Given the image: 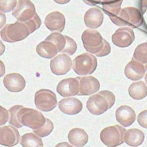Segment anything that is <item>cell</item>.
<instances>
[{"label":"cell","instance_id":"cell-30","mask_svg":"<svg viewBox=\"0 0 147 147\" xmlns=\"http://www.w3.org/2000/svg\"><path fill=\"white\" fill-rule=\"evenodd\" d=\"M54 129V125L53 122L48 119H46V123L42 127L33 129L32 131L38 136L40 138L47 136L51 134Z\"/></svg>","mask_w":147,"mask_h":147},{"label":"cell","instance_id":"cell-37","mask_svg":"<svg viewBox=\"0 0 147 147\" xmlns=\"http://www.w3.org/2000/svg\"><path fill=\"white\" fill-rule=\"evenodd\" d=\"M55 2L60 5H64L68 3L71 0H53Z\"/></svg>","mask_w":147,"mask_h":147},{"label":"cell","instance_id":"cell-27","mask_svg":"<svg viewBox=\"0 0 147 147\" xmlns=\"http://www.w3.org/2000/svg\"><path fill=\"white\" fill-rule=\"evenodd\" d=\"M20 143L24 147H43L41 138L33 133H26L22 136Z\"/></svg>","mask_w":147,"mask_h":147},{"label":"cell","instance_id":"cell-26","mask_svg":"<svg viewBox=\"0 0 147 147\" xmlns=\"http://www.w3.org/2000/svg\"><path fill=\"white\" fill-rule=\"evenodd\" d=\"M123 0H102V8L104 12L109 17L116 16L121 11V5Z\"/></svg>","mask_w":147,"mask_h":147},{"label":"cell","instance_id":"cell-13","mask_svg":"<svg viewBox=\"0 0 147 147\" xmlns=\"http://www.w3.org/2000/svg\"><path fill=\"white\" fill-rule=\"evenodd\" d=\"M56 90L62 97L78 95L79 92V81L77 78L63 79L57 85Z\"/></svg>","mask_w":147,"mask_h":147},{"label":"cell","instance_id":"cell-21","mask_svg":"<svg viewBox=\"0 0 147 147\" xmlns=\"http://www.w3.org/2000/svg\"><path fill=\"white\" fill-rule=\"evenodd\" d=\"M103 14L101 10L96 7L88 10L84 17V21L87 27L90 29H97L103 21Z\"/></svg>","mask_w":147,"mask_h":147},{"label":"cell","instance_id":"cell-1","mask_svg":"<svg viewBox=\"0 0 147 147\" xmlns=\"http://www.w3.org/2000/svg\"><path fill=\"white\" fill-rule=\"evenodd\" d=\"M82 38L86 51L97 57L106 56L111 52L109 43L96 30H86L83 33Z\"/></svg>","mask_w":147,"mask_h":147},{"label":"cell","instance_id":"cell-29","mask_svg":"<svg viewBox=\"0 0 147 147\" xmlns=\"http://www.w3.org/2000/svg\"><path fill=\"white\" fill-rule=\"evenodd\" d=\"M23 107V106L21 105H15L11 107L8 110L9 112V123L18 129L24 126L19 122L18 118L19 111Z\"/></svg>","mask_w":147,"mask_h":147},{"label":"cell","instance_id":"cell-22","mask_svg":"<svg viewBox=\"0 0 147 147\" xmlns=\"http://www.w3.org/2000/svg\"><path fill=\"white\" fill-rule=\"evenodd\" d=\"M88 138L87 132L80 128L72 129L69 131L68 135L69 142L75 147H84L88 143Z\"/></svg>","mask_w":147,"mask_h":147},{"label":"cell","instance_id":"cell-38","mask_svg":"<svg viewBox=\"0 0 147 147\" xmlns=\"http://www.w3.org/2000/svg\"><path fill=\"white\" fill-rule=\"evenodd\" d=\"M144 79H145V82H146V84L147 85V73L146 74V75H145Z\"/></svg>","mask_w":147,"mask_h":147},{"label":"cell","instance_id":"cell-19","mask_svg":"<svg viewBox=\"0 0 147 147\" xmlns=\"http://www.w3.org/2000/svg\"><path fill=\"white\" fill-rule=\"evenodd\" d=\"M146 71L143 64L132 59L125 67V74L130 80L136 81L141 80L144 77Z\"/></svg>","mask_w":147,"mask_h":147},{"label":"cell","instance_id":"cell-34","mask_svg":"<svg viewBox=\"0 0 147 147\" xmlns=\"http://www.w3.org/2000/svg\"><path fill=\"white\" fill-rule=\"evenodd\" d=\"M1 124L0 125H4L9 119V111L1 106Z\"/></svg>","mask_w":147,"mask_h":147},{"label":"cell","instance_id":"cell-16","mask_svg":"<svg viewBox=\"0 0 147 147\" xmlns=\"http://www.w3.org/2000/svg\"><path fill=\"white\" fill-rule=\"evenodd\" d=\"M58 107L63 113L69 115H76L82 111L83 104L82 102L75 97H67L61 99Z\"/></svg>","mask_w":147,"mask_h":147},{"label":"cell","instance_id":"cell-9","mask_svg":"<svg viewBox=\"0 0 147 147\" xmlns=\"http://www.w3.org/2000/svg\"><path fill=\"white\" fill-rule=\"evenodd\" d=\"M55 94L46 89L37 91L35 95V104L37 109L42 112H49L55 108L57 105Z\"/></svg>","mask_w":147,"mask_h":147},{"label":"cell","instance_id":"cell-31","mask_svg":"<svg viewBox=\"0 0 147 147\" xmlns=\"http://www.w3.org/2000/svg\"><path fill=\"white\" fill-rule=\"evenodd\" d=\"M24 24L26 26L29 30L30 34H31L40 28L41 25L42 21L36 13L32 19Z\"/></svg>","mask_w":147,"mask_h":147},{"label":"cell","instance_id":"cell-39","mask_svg":"<svg viewBox=\"0 0 147 147\" xmlns=\"http://www.w3.org/2000/svg\"></svg>","mask_w":147,"mask_h":147},{"label":"cell","instance_id":"cell-10","mask_svg":"<svg viewBox=\"0 0 147 147\" xmlns=\"http://www.w3.org/2000/svg\"><path fill=\"white\" fill-rule=\"evenodd\" d=\"M36 13L35 6L30 0H19L12 15L18 21L24 23L32 19Z\"/></svg>","mask_w":147,"mask_h":147},{"label":"cell","instance_id":"cell-32","mask_svg":"<svg viewBox=\"0 0 147 147\" xmlns=\"http://www.w3.org/2000/svg\"><path fill=\"white\" fill-rule=\"evenodd\" d=\"M17 0H0V10L4 13L11 11L17 6Z\"/></svg>","mask_w":147,"mask_h":147},{"label":"cell","instance_id":"cell-12","mask_svg":"<svg viewBox=\"0 0 147 147\" xmlns=\"http://www.w3.org/2000/svg\"><path fill=\"white\" fill-rule=\"evenodd\" d=\"M15 127L8 125L0 128V144L1 145L13 147L19 143L21 139L20 134Z\"/></svg>","mask_w":147,"mask_h":147},{"label":"cell","instance_id":"cell-7","mask_svg":"<svg viewBox=\"0 0 147 147\" xmlns=\"http://www.w3.org/2000/svg\"><path fill=\"white\" fill-rule=\"evenodd\" d=\"M126 131L125 128L119 125L109 126L102 131L100 138L102 143L108 147H117L124 142Z\"/></svg>","mask_w":147,"mask_h":147},{"label":"cell","instance_id":"cell-14","mask_svg":"<svg viewBox=\"0 0 147 147\" xmlns=\"http://www.w3.org/2000/svg\"><path fill=\"white\" fill-rule=\"evenodd\" d=\"M79 82L78 96H89L99 91L100 84L98 80L91 76L76 77Z\"/></svg>","mask_w":147,"mask_h":147},{"label":"cell","instance_id":"cell-8","mask_svg":"<svg viewBox=\"0 0 147 147\" xmlns=\"http://www.w3.org/2000/svg\"><path fill=\"white\" fill-rule=\"evenodd\" d=\"M46 40L51 41L55 44L58 53L72 55L77 49L76 43L72 38L58 32L51 33Z\"/></svg>","mask_w":147,"mask_h":147},{"label":"cell","instance_id":"cell-36","mask_svg":"<svg viewBox=\"0 0 147 147\" xmlns=\"http://www.w3.org/2000/svg\"><path fill=\"white\" fill-rule=\"evenodd\" d=\"M147 7V0H142V12L143 14L144 13Z\"/></svg>","mask_w":147,"mask_h":147},{"label":"cell","instance_id":"cell-6","mask_svg":"<svg viewBox=\"0 0 147 147\" xmlns=\"http://www.w3.org/2000/svg\"><path fill=\"white\" fill-rule=\"evenodd\" d=\"M97 65L96 57L89 53H85L73 60L72 68L78 75L86 76L94 73Z\"/></svg>","mask_w":147,"mask_h":147},{"label":"cell","instance_id":"cell-24","mask_svg":"<svg viewBox=\"0 0 147 147\" xmlns=\"http://www.w3.org/2000/svg\"><path fill=\"white\" fill-rule=\"evenodd\" d=\"M144 139V133L138 129H130L125 132V142L129 146H139L143 142Z\"/></svg>","mask_w":147,"mask_h":147},{"label":"cell","instance_id":"cell-5","mask_svg":"<svg viewBox=\"0 0 147 147\" xmlns=\"http://www.w3.org/2000/svg\"><path fill=\"white\" fill-rule=\"evenodd\" d=\"M18 118L24 126H27L32 129L42 127L46 122V118L40 112L24 107L19 111Z\"/></svg>","mask_w":147,"mask_h":147},{"label":"cell","instance_id":"cell-2","mask_svg":"<svg viewBox=\"0 0 147 147\" xmlns=\"http://www.w3.org/2000/svg\"><path fill=\"white\" fill-rule=\"evenodd\" d=\"M114 94L107 90H102L91 96L87 102V108L89 111L94 115L103 114L111 108L115 102Z\"/></svg>","mask_w":147,"mask_h":147},{"label":"cell","instance_id":"cell-18","mask_svg":"<svg viewBox=\"0 0 147 147\" xmlns=\"http://www.w3.org/2000/svg\"><path fill=\"white\" fill-rule=\"evenodd\" d=\"M44 24L52 32H61L65 28V19L61 13L53 12L46 17Z\"/></svg>","mask_w":147,"mask_h":147},{"label":"cell","instance_id":"cell-28","mask_svg":"<svg viewBox=\"0 0 147 147\" xmlns=\"http://www.w3.org/2000/svg\"><path fill=\"white\" fill-rule=\"evenodd\" d=\"M132 59L143 64L147 71V42L137 47Z\"/></svg>","mask_w":147,"mask_h":147},{"label":"cell","instance_id":"cell-23","mask_svg":"<svg viewBox=\"0 0 147 147\" xmlns=\"http://www.w3.org/2000/svg\"><path fill=\"white\" fill-rule=\"evenodd\" d=\"M36 51L41 57L47 59H52L58 53L55 44L53 42L46 40L37 45Z\"/></svg>","mask_w":147,"mask_h":147},{"label":"cell","instance_id":"cell-11","mask_svg":"<svg viewBox=\"0 0 147 147\" xmlns=\"http://www.w3.org/2000/svg\"><path fill=\"white\" fill-rule=\"evenodd\" d=\"M73 63L71 58L67 55L60 54L52 59L50 61V68L56 76L66 74L71 68Z\"/></svg>","mask_w":147,"mask_h":147},{"label":"cell","instance_id":"cell-15","mask_svg":"<svg viewBox=\"0 0 147 147\" xmlns=\"http://www.w3.org/2000/svg\"><path fill=\"white\" fill-rule=\"evenodd\" d=\"M112 40L116 46L121 48L126 47L134 41L135 35L130 27H121L113 35Z\"/></svg>","mask_w":147,"mask_h":147},{"label":"cell","instance_id":"cell-3","mask_svg":"<svg viewBox=\"0 0 147 147\" xmlns=\"http://www.w3.org/2000/svg\"><path fill=\"white\" fill-rule=\"evenodd\" d=\"M109 17L116 25L128 26L133 29L140 27L143 23V19L140 11L134 7L123 8L117 15Z\"/></svg>","mask_w":147,"mask_h":147},{"label":"cell","instance_id":"cell-17","mask_svg":"<svg viewBox=\"0 0 147 147\" xmlns=\"http://www.w3.org/2000/svg\"><path fill=\"white\" fill-rule=\"evenodd\" d=\"M4 85L8 91L19 92L26 87V82L21 75L18 73H11L5 76L3 80Z\"/></svg>","mask_w":147,"mask_h":147},{"label":"cell","instance_id":"cell-20","mask_svg":"<svg viewBox=\"0 0 147 147\" xmlns=\"http://www.w3.org/2000/svg\"><path fill=\"white\" fill-rule=\"evenodd\" d=\"M117 121L123 127L130 126L135 122L136 114L135 111L128 106H122L119 108L116 112Z\"/></svg>","mask_w":147,"mask_h":147},{"label":"cell","instance_id":"cell-4","mask_svg":"<svg viewBox=\"0 0 147 147\" xmlns=\"http://www.w3.org/2000/svg\"><path fill=\"white\" fill-rule=\"evenodd\" d=\"M30 34L26 26L19 21L7 24L1 31V38L7 42H16L25 39Z\"/></svg>","mask_w":147,"mask_h":147},{"label":"cell","instance_id":"cell-33","mask_svg":"<svg viewBox=\"0 0 147 147\" xmlns=\"http://www.w3.org/2000/svg\"><path fill=\"white\" fill-rule=\"evenodd\" d=\"M137 121L141 126L147 129V110L143 111L138 114Z\"/></svg>","mask_w":147,"mask_h":147},{"label":"cell","instance_id":"cell-25","mask_svg":"<svg viewBox=\"0 0 147 147\" xmlns=\"http://www.w3.org/2000/svg\"><path fill=\"white\" fill-rule=\"evenodd\" d=\"M128 91L130 96L136 100H142L147 95V87L143 81L133 82Z\"/></svg>","mask_w":147,"mask_h":147},{"label":"cell","instance_id":"cell-35","mask_svg":"<svg viewBox=\"0 0 147 147\" xmlns=\"http://www.w3.org/2000/svg\"><path fill=\"white\" fill-rule=\"evenodd\" d=\"M84 2L90 6H94L97 4H100L102 0H83Z\"/></svg>","mask_w":147,"mask_h":147}]
</instances>
